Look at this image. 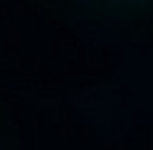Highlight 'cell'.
<instances>
[{"label":"cell","instance_id":"6da1fadb","mask_svg":"<svg viewBox=\"0 0 153 150\" xmlns=\"http://www.w3.org/2000/svg\"><path fill=\"white\" fill-rule=\"evenodd\" d=\"M116 3H128V0H116Z\"/></svg>","mask_w":153,"mask_h":150}]
</instances>
